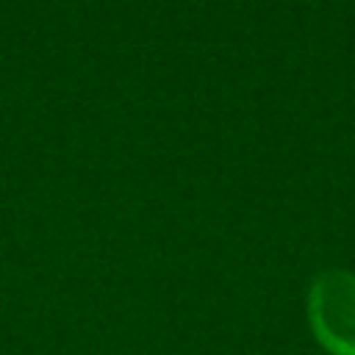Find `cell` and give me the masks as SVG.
I'll return each mask as SVG.
<instances>
[{
  "instance_id": "6da1fadb",
  "label": "cell",
  "mask_w": 355,
  "mask_h": 355,
  "mask_svg": "<svg viewBox=\"0 0 355 355\" xmlns=\"http://www.w3.org/2000/svg\"><path fill=\"white\" fill-rule=\"evenodd\" d=\"M308 322L330 355H355V275L322 272L308 291Z\"/></svg>"
}]
</instances>
